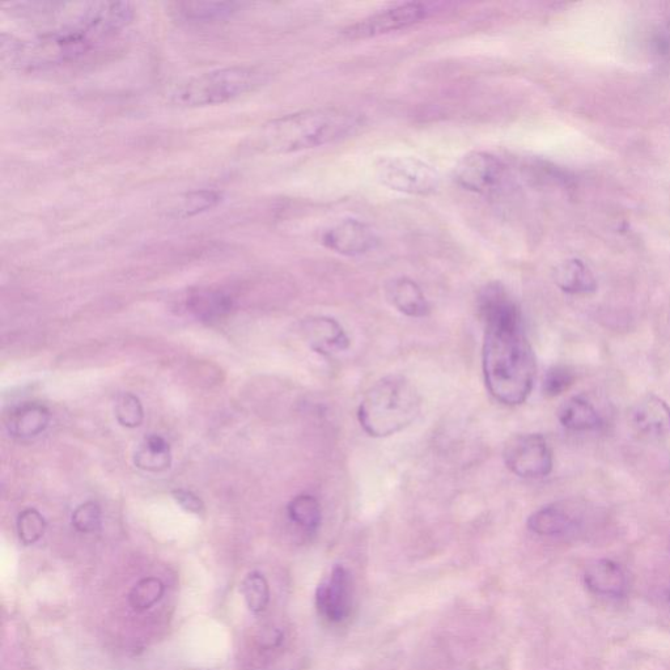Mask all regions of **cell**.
I'll return each instance as SVG.
<instances>
[{"label": "cell", "instance_id": "4dcf8cb0", "mask_svg": "<svg viewBox=\"0 0 670 670\" xmlns=\"http://www.w3.org/2000/svg\"><path fill=\"white\" fill-rule=\"evenodd\" d=\"M668 597H669V601H670V591H669V595H668Z\"/></svg>", "mask_w": 670, "mask_h": 670}, {"label": "cell", "instance_id": "7a4b0ae2", "mask_svg": "<svg viewBox=\"0 0 670 670\" xmlns=\"http://www.w3.org/2000/svg\"><path fill=\"white\" fill-rule=\"evenodd\" d=\"M364 118L346 109L321 108L288 114L262 127L258 143L262 150L292 154L353 137Z\"/></svg>", "mask_w": 670, "mask_h": 670}, {"label": "cell", "instance_id": "8992f818", "mask_svg": "<svg viewBox=\"0 0 670 670\" xmlns=\"http://www.w3.org/2000/svg\"><path fill=\"white\" fill-rule=\"evenodd\" d=\"M503 460L521 478H542L553 470V452L540 434L512 436L504 445Z\"/></svg>", "mask_w": 670, "mask_h": 670}, {"label": "cell", "instance_id": "30bf717a", "mask_svg": "<svg viewBox=\"0 0 670 670\" xmlns=\"http://www.w3.org/2000/svg\"><path fill=\"white\" fill-rule=\"evenodd\" d=\"M379 237L372 227L358 219H345L322 235V245L342 256H362L375 249Z\"/></svg>", "mask_w": 670, "mask_h": 670}, {"label": "cell", "instance_id": "9c48e42d", "mask_svg": "<svg viewBox=\"0 0 670 670\" xmlns=\"http://www.w3.org/2000/svg\"><path fill=\"white\" fill-rule=\"evenodd\" d=\"M316 604L321 616L339 623L350 616L353 606V580L345 567L335 566L329 578L318 585Z\"/></svg>", "mask_w": 670, "mask_h": 670}, {"label": "cell", "instance_id": "8fae6325", "mask_svg": "<svg viewBox=\"0 0 670 670\" xmlns=\"http://www.w3.org/2000/svg\"><path fill=\"white\" fill-rule=\"evenodd\" d=\"M631 421L639 434L652 439L665 438L670 435V406L663 398L648 394L635 405Z\"/></svg>", "mask_w": 670, "mask_h": 670}, {"label": "cell", "instance_id": "7402d4cb", "mask_svg": "<svg viewBox=\"0 0 670 670\" xmlns=\"http://www.w3.org/2000/svg\"><path fill=\"white\" fill-rule=\"evenodd\" d=\"M188 307L195 316L211 320L230 311L232 298L222 291L202 290L190 296Z\"/></svg>", "mask_w": 670, "mask_h": 670}, {"label": "cell", "instance_id": "4fadbf2b", "mask_svg": "<svg viewBox=\"0 0 670 670\" xmlns=\"http://www.w3.org/2000/svg\"><path fill=\"white\" fill-rule=\"evenodd\" d=\"M389 303L407 317L422 318L430 315V303L422 288L410 278H394L385 287Z\"/></svg>", "mask_w": 670, "mask_h": 670}, {"label": "cell", "instance_id": "d4e9b609", "mask_svg": "<svg viewBox=\"0 0 670 670\" xmlns=\"http://www.w3.org/2000/svg\"><path fill=\"white\" fill-rule=\"evenodd\" d=\"M241 595L253 613L264 612L270 600L269 583L265 576L260 572L249 574L241 583Z\"/></svg>", "mask_w": 670, "mask_h": 670}, {"label": "cell", "instance_id": "9a60e30c", "mask_svg": "<svg viewBox=\"0 0 670 670\" xmlns=\"http://www.w3.org/2000/svg\"><path fill=\"white\" fill-rule=\"evenodd\" d=\"M575 525V516L562 503L542 507L528 519V528L538 536H561L570 532Z\"/></svg>", "mask_w": 670, "mask_h": 670}, {"label": "cell", "instance_id": "5b68a950", "mask_svg": "<svg viewBox=\"0 0 670 670\" xmlns=\"http://www.w3.org/2000/svg\"><path fill=\"white\" fill-rule=\"evenodd\" d=\"M375 175L385 188L410 195L434 194L440 185L438 171L414 156H384L375 163Z\"/></svg>", "mask_w": 670, "mask_h": 670}, {"label": "cell", "instance_id": "277c9868", "mask_svg": "<svg viewBox=\"0 0 670 670\" xmlns=\"http://www.w3.org/2000/svg\"><path fill=\"white\" fill-rule=\"evenodd\" d=\"M267 82V72L252 66H232L205 72L181 84L172 103L181 108L222 105L256 91Z\"/></svg>", "mask_w": 670, "mask_h": 670}, {"label": "cell", "instance_id": "ac0fdd59", "mask_svg": "<svg viewBox=\"0 0 670 670\" xmlns=\"http://www.w3.org/2000/svg\"><path fill=\"white\" fill-rule=\"evenodd\" d=\"M554 282L566 294L585 295L597 290L595 275L583 261L567 260L555 267Z\"/></svg>", "mask_w": 670, "mask_h": 670}, {"label": "cell", "instance_id": "6da1fadb", "mask_svg": "<svg viewBox=\"0 0 670 670\" xmlns=\"http://www.w3.org/2000/svg\"><path fill=\"white\" fill-rule=\"evenodd\" d=\"M486 325L483 375L491 396L504 405L524 404L536 377V359L525 335L519 307L500 283L487 284L478 296Z\"/></svg>", "mask_w": 670, "mask_h": 670}, {"label": "cell", "instance_id": "52a82bcc", "mask_svg": "<svg viewBox=\"0 0 670 670\" xmlns=\"http://www.w3.org/2000/svg\"><path fill=\"white\" fill-rule=\"evenodd\" d=\"M427 16V8L421 3H402L376 12L368 18L359 20L343 31V36L350 40H367L388 33L400 31L419 23Z\"/></svg>", "mask_w": 670, "mask_h": 670}, {"label": "cell", "instance_id": "3957f363", "mask_svg": "<svg viewBox=\"0 0 670 670\" xmlns=\"http://www.w3.org/2000/svg\"><path fill=\"white\" fill-rule=\"evenodd\" d=\"M418 389L402 375L377 381L360 402V426L373 438H388L405 430L421 413Z\"/></svg>", "mask_w": 670, "mask_h": 670}, {"label": "cell", "instance_id": "f546056e", "mask_svg": "<svg viewBox=\"0 0 670 670\" xmlns=\"http://www.w3.org/2000/svg\"><path fill=\"white\" fill-rule=\"evenodd\" d=\"M172 495L178 506L186 512L194 513V515H201V513L205 511V504H203L202 500L199 499L197 495L193 494L192 491L175 490Z\"/></svg>", "mask_w": 670, "mask_h": 670}, {"label": "cell", "instance_id": "cb8c5ba5", "mask_svg": "<svg viewBox=\"0 0 670 670\" xmlns=\"http://www.w3.org/2000/svg\"><path fill=\"white\" fill-rule=\"evenodd\" d=\"M165 585L158 578L142 579L134 585L129 595L131 608L135 612H146L163 599Z\"/></svg>", "mask_w": 670, "mask_h": 670}, {"label": "cell", "instance_id": "7c38bea8", "mask_svg": "<svg viewBox=\"0 0 670 670\" xmlns=\"http://www.w3.org/2000/svg\"><path fill=\"white\" fill-rule=\"evenodd\" d=\"M303 330L309 346L316 353L329 355L349 349L350 341L341 324L330 317H311L304 321Z\"/></svg>", "mask_w": 670, "mask_h": 670}, {"label": "cell", "instance_id": "484cf974", "mask_svg": "<svg viewBox=\"0 0 670 670\" xmlns=\"http://www.w3.org/2000/svg\"><path fill=\"white\" fill-rule=\"evenodd\" d=\"M114 413L118 423L126 428H137L143 423V405L133 393H124L118 397Z\"/></svg>", "mask_w": 670, "mask_h": 670}, {"label": "cell", "instance_id": "f1b7e54d", "mask_svg": "<svg viewBox=\"0 0 670 670\" xmlns=\"http://www.w3.org/2000/svg\"><path fill=\"white\" fill-rule=\"evenodd\" d=\"M72 525L80 533H93L101 528V508L95 502L83 503L72 513Z\"/></svg>", "mask_w": 670, "mask_h": 670}, {"label": "cell", "instance_id": "83f0119b", "mask_svg": "<svg viewBox=\"0 0 670 670\" xmlns=\"http://www.w3.org/2000/svg\"><path fill=\"white\" fill-rule=\"evenodd\" d=\"M575 380V372L570 367L555 366L547 371L542 389L546 397H558L567 392L574 385Z\"/></svg>", "mask_w": 670, "mask_h": 670}, {"label": "cell", "instance_id": "5bb4252c", "mask_svg": "<svg viewBox=\"0 0 670 670\" xmlns=\"http://www.w3.org/2000/svg\"><path fill=\"white\" fill-rule=\"evenodd\" d=\"M584 583L589 591L599 596L621 597L627 588L625 572L610 559L591 563L584 572Z\"/></svg>", "mask_w": 670, "mask_h": 670}, {"label": "cell", "instance_id": "44dd1931", "mask_svg": "<svg viewBox=\"0 0 670 670\" xmlns=\"http://www.w3.org/2000/svg\"><path fill=\"white\" fill-rule=\"evenodd\" d=\"M223 201V194L218 190H194L181 195L171 212L173 218L186 219L215 209Z\"/></svg>", "mask_w": 670, "mask_h": 670}, {"label": "cell", "instance_id": "603a6c76", "mask_svg": "<svg viewBox=\"0 0 670 670\" xmlns=\"http://www.w3.org/2000/svg\"><path fill=\"white\" fill-rule=\"evenodd\" d=\"M288 516L298 527L315 532L321 523L320 503L312 495H299L288 504Z\"/></svg>", "mask_w": 670, "mask_h": 670}, {"label": "cell", "instance_id": "4316f807", "mask_svg": "<svg viewBox=\"0 0 670 670\" xmlns=\"http://www.w3.org/2000/svg\"><path fill=\"white\" fill-rule=\"evenodd\" d=\"M46 530L45 517L35 508H28L18 517V534L24 545L36 544L44 536Z\"/></svg>", "mask_w": 670, "mask_h": 670}, {"label": "cell", "instance_id": "ffe728a7", "mask_svg": "<svg viewBox=\"0 0 670 670\" xmlns=\"http://www.w3.org/2000/svg\"><path fill=\"white\" fill-rule=\"evenodd\" d=\"M134 462L144 472L158 473L171 468L172 452L168 441L159 435L148 436L135 452Z\"/></svg>", "mask_w": 670, "mask_h": 670}, {"label": "cell", "instance_id": "2e32d148", "mask_svg": "<svg viewBox=\"0 0 670 670\" xmlns=\"http://www.w3.org/2000/svg\"><path fill=\"white\" fill-rule=\"evenodd\" d=\"M236 2H178L171 4L173 15L185 23H211L231 18L240 10Z\"/></svg>", "mask_w": 670, "mask_h": 670}, {"label": "cell", "instance_id": "ba28073f", "mask_svg": "<svg viewBox=\"0 0 670 670\" xmlns=\"http://www.w3.org/2000/svg\"><path fill=\"white\" fill-rule=\"evenodd\" d=\"M504 165L496 156L489 152H469L459 160L453 169L456 184L468 192L491 194L502 185Z\"/></svg>", "mask_w": 670, "mask_h": 670}, {"label": "cell", "instance_id": "d6986e66", "mask_svg": "<svg viewBox=\"0 0 670 670\" xmlns=\"http://www.w3.org/2000/svg\"><path fill=\"white\" fill-rule=\"evenodd\" d=\"M558 419L571 431L596 430L602 423L599 411L582 396L572 397L559 407Z\"/></svg>", "mask_w": 670, "mask_h": 670}, {"label": "cell", "instance_id": "e0dca14e", "mask_svg": "<svg viewBox=\"0 0 670 670\" xmlns=\"http://www.w3.org/2000/svg\"><path fill=\"white\" fill-rule=\"evenodd\" d=\"M50 413L44 405L27 402L11 411L7 419L10 434L18 438H33L48 428Z\"/></svg>", "mask_w": 670, "mask_h": 670}]
</instances>
